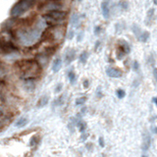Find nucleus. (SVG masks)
Here are the masks:
<instances>
[{"label": "nucleus", "mask_w": 157, "mask_h": 157, "mask_svg": "<svg viewBox=\"0 0 157 157\" xmlns=\"http://www.w3.org/2000/svg\"><path fill=\"white\" fill-rule=\"evenodd\" d=\"M35 78H27V80H24V88L27 91H32L35 88Z\"/></svg>", "instance_id": "1a4fd4ad"}, {"label": "nucleus", "mask_w": 157, "mask_h": 157, "mask_svg": "<svg viewBox=\"0 0 157 157\" xmlns=\"http://www.w3.org/2000/svg\"><path fill=\"white\" fill-rule=\"evenodd\" d=\"M66 27L64 25L49 26L43 31L42 39L48 43H60L65 36Z\"/></svg>", "instance_id": "7ed1b4c3"}, {"label": "nucleus", "mask_w": 157, "mask_h": 157, "mask_svg": "<svg viewBox=\"0 0 157 157\" xmlns=\"http://www.w3.org/2000/svg\"><path fill=\"white\" fill-rule=\"evenodd\" d=\"M148 63H149V64H150V65H153V64H154V58H153V56H152V55H150V56H149V57H148Z\"/></svg>", "instance_id": "72a5a7b5"}, {"label": "nucleus", "mask_w": 157, "mask_h": 157, "mask_svg": "<svg viewBox=\"0 0 157 157\" xmlns=\"http://www.w3.org/2000/svg\"><path fill=\"white\" fill-rule=\"evenodd\" d=\"M124 29H125V25H123L121 23H117L115 26V29H116V32L117 33H121Z\"/></svg>", "instance_id": "b1692460"}, {"label": "nucleus", "mask_w": 157, "mask_h": 157, "mask_svg": "<svg viewBox=\"0 0 157 157\" xmlns=\"http://www.w3.org/2000/svg\"><path fill=\"white\" fill-rule=\"evenodd\" d=\"M154 16H155V10L154 8H150L147 11L146 18H145V25L146 26H151L153 21H154Z\"/></svg>", "instance_id": "9d476101"}, {"label": "nucleus", "mask_w": 157, "mask_h": 157, "mask_svg": "<svg viewBox=\"0 0 157 157\" xmlns=\"http://www.w3.org/2000/svg\"><path fill=\"white\" fill-rule=\"evenodd\" d=\"M33 27H21L17 29L14 32V38L18 42L23 44L25 46H31L35 44L37 39L39 38L40 32H42V26H35Z\"/></svg>", "instance_id": "f257e3e1"}, {"label": "nucleus", "mask_w": 157, "mask_h": 157, "mask_svg": "<svg viewBox=\"0 0 157 157\" xmlns=\"http://www.w3.org/2000/svg\"><path fill=\"white\" fill-rule=\"evenodd\" d=\"M88 85H89V83H88V80H85V81H84V84H83V85H84V88H88Z\"/></svg>", "instance_id": "e433bc0d"}, {"label": "nucleus", "mask_w": 157, "mask_h": 157, "mask_svg": "<svg viewBox=\"0 0 157 157\" xmlns=\"http://www.w3.org/2000/svg\"><path fill=\"white\" fill-rule=\"evenodd\" d=\"M96 94H97V97H98V98H100V97H102V92H101V88H100V87L97 88Z\"/></svg>", "instance_id": "c85d7f7f"}, {"label": "nucleus", "mask_w": 157, "mask_h": 157, "mask_svg": "<svg viewBox=\"0 0 157 157\" xmlns=\"http://www.w3.org/2000/svg\"><path fill=\"white\" fill-rule=\"evenodd\" d=\"M152 131H153V133L157 134V128H153V129H152Z\"/></svg>", "instance_id": "37998d69"}, {"label": "nucleus", "mask_w": 157, "mask_h": 157, "mask_svg": "<svg viewBox=\"0 0 157 157\" xmlns=\"http://www.w3.org/2000/svg\"><path fill=\"white\" fill-rule=\"evenodd\" d=\"M85 112H87V107H84L83 109L81 110V113H82V114H85Z\"/></svg>", "instance_id": "ea45409f"}, {"label": "nucleus", "mask_w": 157, "mask_h": 157, "mask_svg": "<svg viewBox=\"0 0 157 157\" xmlns=\"http://www.w3.org/2000/svg\"><path fill=\"white\" fill-rule=\"evenodd\" d=\"M78 130H80V132H82V133H83L84 131L87 129V124H85V123L83 122V121H78Z\"/></svg>", "instance_id": "393cba45"}, {"label": "nucleus", "mask_w": 157, "mask_h": 157, "mask_svg": "<svg viewBox=\"0 0 157 157\" xmlns=\"http://www.w3.org/2000/svg\"><path fill=\"white\" fill-rule=\"evenodd\" d=\"M85 101H87V97H78V98L76 100V105H81V104H84Z\"/></svg>", "instance_id": "a878e982"}, {"label": "nucleus", "mask_w": 157, "mask_h": 157, "mask_svg": "<svg viewBox=\"0 0 157 157\" xmlns=\"http://www.w3.org/2000/svg\"><path fill=\"white\" fill-rule=\"evenodd\" d=\"M65 101V95H60L53 101V106H61Z\"/></svg>", "instance_id": "f3484780"}, {"label": "nucleus", "mask_w": 157, "mask_h": 157, "mask_svg": "<svg viewBox=\"0 0 157 157\" xmlns=\"http://www.w3.org/2000/svg\"><path fill=\"white\" fill-rule=\"evenodd\" d=\"M139 67H140V65H139V62H137V61H134L133 63V68H134V70L137 71V70H139Z\"/></svg>", "instance_id": "7c9ffc66"}, {"label": "nucleus", "mask_w": 157, "mask_h": 157, "mask_svg": "<svg viewBox=\"0 0 157 157\" xmlns=\"http://www.w3.org/2000/svg\"><path fill=\"white\" fill-rule=\"evenodd\" d=\"M150 143H151V139L149 137V134H143V143H141V149L143 151H147L149 147H150Z\"/></svg>", "instance_id": "9b49d317"}, {"label": "nucleus", "mask_w": 157, "mask_h": 157, "mask_svg": "<svg viewBox=\"0 0 157 157\" xmlns=\"http://www.w3.org/2000/svg\"><path fill=\"white\" fill-rule=\"evenodd\" d=\"M72 24L75 27H78V25L80 24V17L77 14H74L72 16Z\"/></svg>", "instance_id": "5701e85b"}, {"label": "nucleus", "mask_w": 157, "mask_h": 157, "mask_svg": "<svg viewBox=\"0 0 157 157\" xmlns=\"http://www.w3.org/2000/svg\"><path fill=\"white\" fill-rule=\"evenodd\" d=\"M152 100H153V102L155 103V105L157 106V97H154V98H153Z\"/></svg>", "instance_id": "79ce46f5"}, {"label": "nucleus", "mask_w": 157, "mask_h": 157, "mask_svg": "<svg viewBox=\"0 0 157 157\" xmlns=\"http://www.w3.org/2000/svg\"><path fill=\"white\" fill-rule=\"evenodd\" d=\"M100 32H101V28H100V27H95L94 28V33L96 35H98L100 33Z\"/></svg>", "instance_id": "473e14b6"}, {"label": "nucleus", "mask_w": 157, "mask_h": 157, "mask_svg": "<svg viewBox=\"0 0 157 157\" xmlns=\"http://www.w3.org/2000/svg\"><path fill=\"white\" fill-rule=\"evenodd\" d=\"M119 6H120V8L122 10H124V11H127L129 9V2H128V0H120L119 1Z\"/></svg>", "instance_id": "a211bd4d"}, {"label": "nucleus", "mask_w": 157, "mask_h": 157, "mask_svg": "<svg viewBox=\"0 0 157 157\" xmlns=\"http://www.w3.org/2000/svg\"><path fill=\"white\" fill-rule=\"evenodd\" d=\"M99 145L101 147H104V145H105V143H104V140H103V137H99Z\"/></svg>", "instance_id": "f704fd0d"}, {"label": "nucleus", "mask_w": 157, "mask_h": 157, "mask_svg": "<svg viewBox=\"0 0 157 157\" xmlns=\"http://www.w3.org/2000/svg\"><path fill=\"white\" fill-rule=\"evenodd\" d=\"M106 75L110 78H121L123 73L120 69L114 68V67H108L106 69Z\"/></svg>", "instance_id": "0eeeda50"}, {"label": "nucleus", "mask_w": 157, "mask_h": 157, "mask_svg": "<svg viewBox=\"0 0 157 157\" xmlns=\"http://www.w3.org/2000/svg\"><path fill=\"white\" fill-rule=\"evenodd\" d=\"M88 136V134H83V137H82V140H85V139H87Z\"/></svg>", "instance_id": "58836bf2"}, {"label": "nucleus", "mask_w": 157, "mask_h": 157, "mask_svg": "<svg viewBox=\"0 0 157 157\" xmlns=\"http://www.w3.org/2000/svg\"><path fill=\"white\" fill-rule=\"evenodd\" d=\"M28 119L27 118H20L19 119V120L16 122V126L17 127H19V128H20V127H24V126H26L28 124Z\"/></svg>", "instance_id": "412c9836"}, {"label": "nucleus", "mask_w": 157, "mask_h": 157, "mask_svg": "<svg viewBox=\"0 0 157 157\" xmlns=\"http://www.w3.org/2000/svg\"><path fill=\"white\" fill-rule=\"evenodd\" d=\"M118 48H120V49H122L123 51L125 52L126 54H129L130 51H131V48H130V45L128 42H126L125 40L123 39H120L118 42Z\"/></svg>", "instance_id": "ddd939ff"}, {"label": "nucleus", "mask_w": 157, "mask_h": 157, "mask_svg": "<svg viewBox=\"0 0 157 157\" xmlns=\"http://www.w3.org/2000/svg\"><path fill=\"white\" fill-rule=\"evenodd\" d=\"M149 36H150V35H149V32H143V33H141V35L140 36V38H139V40L140 42H146L147 40H148V38H149Z\"/></svg>", "instance_id": "6ab92c4d"}, {"label": "nucleus", "mask_w": 157, "mask_h": 157, "mask_svg": "<svg viewBox=\"0 0 157 157\" xmlns=\"http://www.w3.org/2000/svg\"><path fill=\"white\" fill-rule=\"evenodd\" d=\"M116 54H117V58L120 60V59H122L123 57H124V55L126 54L124 51H123L122 49H120V48H118L117 49V52H116Z\"/></svg>", "instance_id": "bb28decb"}, {"label": "nucleus", "mask_w": 157, "mask_h": 157, "mask_svg": "<svg viewBox=\"0 0 157 157\" xmlns=\"http://www.w3.org/2000/svg\"><path fill=\"white\" fill-rule=\"evenodd\" d=\"M61 67H62V60L60 58H56L53 62V65H52V70H53V72L57 73L58 71L61 69Z\"/></svg>", "instance_id": "4468645a"}, {"label": "nucleus", "mask_w": 157, "mask_h": 157, "mask_svg": "<svg viewBox=\"0 0 157 157\" xmlns=\"http://www.w3.org/2000/svg\"><path fill=\"white\" fill-rule=\"evenodd\" d=\"M78 2H82V1H83V0H78Z\"/></svg>", "instance_id": "a18cd8bd"}, {"label": "nucleus", "mask_w": 157, "mask_h": 157, "mask_svg": "<svg viewBox=\"0 0 157 157\" xmlns=\"http://www.w3.org/2000/svg\"><path fill=\"white\" fill-rule=\"evenodd\" d=\"M116 95H117L118 98H123L126 95V93L123 89H118V91H116Z\"/></svg>", "instance_id": "cd10ccee"}, {"label": "nucleus", "mask_w": 157, "mask_h": 157, "mask_svg": "<svg viewBox=\"0 0 157 157\" xmlns=\"http://www.w3.org/2000/svg\"><path fill=\"white\" fill-rule=\"evenodd\" d=\"M153 77H154L156 83H157V68H154L153 69Z\"/></svg>", "instance_id": "c9c22d12"}, {"label": "nucleus", "mask_w": 157, "mask_h": 157, "mask_svg": "<svg viewBox=\"0 0 157 157\" xmlns=\"http://www.w3.org/2000/svg\"><path fill=\"white\" fill-rule=\"evenodd\" d=\"M16 73L23 80L27 78H36L40 75L42 68L40 64L35 60H22L15 65Z\"/></svg>", "instance_id": "f03ea898"}, {"label": "nucleus", "mask_w": 157, "mask_h": 157, "mask_svg": "<svg viewBox=\"0 0 157 157\" xmlns=\"http://www.w3.org/2000/svg\"><path fill=\"white\" fill-rule=\"evenodd\" d=\"M63 4L61 0H44L40 5H38V10L42 13H49L51 11L61 10Z\"/></svg>", "instance_id": "39448f33"}, {"label": "nucleus", "mask_w": 157, "mask_h": 157, "mask_svg": "<svg viewBox=\"0 0 157 157\" xmlns=\"http://www.w3.org/2000/svg\"><path fill=\"white\" fill-rule=\"evenodd\" d=\"M82 38H83V33H81L80 35H78V42H81Z\"/></svg>", "instance_id": "a19ab883"}, {"label": "nucleus", "mask_w": 157, "mask_h": 157, "mask_svg": "<svg viewBox=\"0 0 157 157\" xmlns=\"http://www.w3.org/2000/svg\"><path fill=\"white\" fill-rule=\"evenodd\" d=\"M101 11H102V15L104 16V18L105 19L109 18L110 9H109V3H108V1H103L101 3Z\"/></svg>", "instance_id": "f8f14e48"}, {"label": "nucleus", "mask_w": 157, "mask_h": 157, "mask_svg": "<svg viewBox=\"0 0 157 157\" xmlns=\"http://www.w3.org/2000/svg\"><path fill=\"white\" fill-rule=\"evenodd\" d=\"M88 58V51L82 52L81 55H80V57H78V59H80V62H82L83 64H85V63H87Z\"/></svg>", "instance_id": "aec40b11"}, {"label": "nucleus", "mask_w": 157, "mask_h": 157, "mask_svg": "<svg viewBox=\"0 0 157 157\" xmlns=\"http://www.w3.org/2000/svg\"><path fill=\"white\" fill-rule=\"evenodd\" d=\"M35 0H20L19 2H17L15 4L12 9L10 11V15L11 17L16 18L21 16L22 14L27 12L29 9H31L32 5L35 4Z\"/></svg>", "instance_id": "20e7f679"}, {"label": "nucleus", "mask_w": 157, "mask_h": 157, "mask_svg": "<svg viewBox=\"0 0 157 157\" xmlns=\"http://www.w3.org/2000/svg\"><path fill=\"white\" fill-rule=\"evenodd\" d=\"M153 3H154L155 5H157V0H153Z\"/></svg>", "instance_id": "c03bdc74"}, {"label": "nucleus", "mask_w": 157, "mask_h": 157, "mask_svg": "<svg viewBox=\"0 0 157 157\" xmlns=\"http://www.w3.org/2000/svg\"><path fill=\"white\" fill-rule=\"evenodd\" d=\"M37 143V137H32L31 140V145H35Z\"/></svg>", "instance_id": "c756f323"}, {"label": "nucleus", "mask_w": 157, "mask_h": 157, "mask_svg": "<svg viewBox=\"0 0 157 157\" xmlns=\"http://www.w3.org/2000/svg\"><path fill=\"white\" fill-rule=\"evenodd\" d=\"M75 56H76V51H75V49H73V48H70V49L66 51V53H65L66 65H69V64H71V62L74 61Z\"/></svg>", "instance_id": "6e6552de"}, {"label": "nucleus", "mask_w": 157, "mask_h": 157, "mask_svg": "<svg viewBox=\"0 0 157 157\" xmlns=\"http://www.w3.org/2000/svg\"><path fill=\"white\" fill-rule=\"evenodd\" d=\"M62 87H63V85H62V84H58V85H57V87H56V88H55V92H59V91H61Z\"/></svg>", "instance_id": "2f4dec72"}, {"label": "nucleus", "mask_w": 157, "mask_h": 157, "mask_svg": "<svg viewBox=\"0 0 157 157\" xmlns=\"http://www.w3.org/2000/svg\"><path fill=\"white\" fill-rule=\"evenodd\" d=\"M68 78H69L70 83L72 85H74L75 83H76V75H75V73L73 72V71H70V72L68 73Z\"/></svg>", "instance_id": "4be33fe9"}, {"label": "nucleus", "mask_w": 157, "mask_h": 157, "mask_svg": "<svg viewBox=\"0 0 157 157\" xmlns=\"http://www.w3.org/2000/svg\"><path fill=\"white\" fill-rule=\"evenodd\" d=\"M48 100H49V98H48V96H46V95L40 97L39 100H38V102H37V107H43V106H45L46 104H47V102H48Z\"/></svg>", "instance_id": "2eb2a0df"}, {"label": "nucleus", "mask_w": 157, "mask_h": 157, "mask_svg": "<svg viewBox=\"0 0 157 157\" xmlns=\"http://www.w3.org/2000/svg\"><path fill=\"white\" fill-rule=\"evenodd\" d=\"M73 36H74V32L71 31V32H69V35H68V39H72Z\"/></svg>", "instance_id": "4c0bfd02"}, {"label": "nucleus", "mask_w": 157, "mask_h": 157, "mask_svg": "<svg viewBox=\"0 0 157 157\" xmlns=\"http://www.w3.org/2000/svg\"><path fill=\"white\" fill-rule=\"evenodd\" d=\"M133 32H134V35H136V37H137V39L140 38V36L141 35V33H143V32H141L140 28L137 24H134V26H133Z\"/></svg>", "instance_id": "dca6fc26"}, {"label": "nucleus", "mask_w": 157, "mask_h": 157, "mask_svg": "<svg viewBox=\"0 0 157 157\" xmlns=\"http://www.w3.org/2000/svg\"><path fill=\"white\" fill-rule=\"evenodd\" d=\"M47 15H49L50 17L54 18V19H58V20H66L68 14L65 11L62 10H55V11H51V12L47 13Z\"/></svg>", "instance_id": "423d86ee"}]
</instances>
